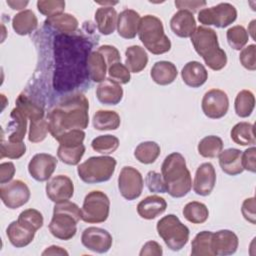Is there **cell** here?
<instances>
[{
	"label": "cell",
	"instance_id": "cell-1",
	"mask_svg": "<svg viewBox=\"0 0 256 256\" xmlns=\"http://www.w3.org/2000/svg\"><path fill=\"white\" fill-rule=\"evenodd\" d=\"M53 47L54 89L67 92L81 85L88 75L87 59L92 48L90 41L80 35L59 33L54 39Z\"/></svg>",
	"mask_w": 256,
	"mask_h": 256
},
{
	"label": "cell",
	"instance_id": "cell-2",
	"mask_svg": "<svg viewBox=\"0 0 256 256\" xmlns=\"http://www.w3.org/2000/svg\"><path fill=\"white\" fill-rule=\"evenodd\" d=\"M88 110L89 102L84 94L75 93L66 96L47 115L50 134L58 140L68 131L86 129L89 123Z\"/></svg>",
	"mask_w": 256,
	"mask_h": 256
},
{
	"label": "cell",
	"instance_id": "cell-3",
	"mask_svg": "<svg viewBox=\"0 0 256 256\" xmlns=\"http://www.w3.org/2000/svg\"><path fill=\"white\" fill-rule=\"evenodd\" d=\"M166 192L174 197L181 198L187 195L192 188V179L186 160L179 152H173L165 157L161 166Z\"/></svg>",
	"mask_w": 256,
	"mask_h": 256
},
{
	"label": "cell",
	"instance_id": "cell-4",
	"mask_svg": "<svg viewBox=\"0 0 256 256\" xmlns=\"http://www.w3.org/2000/svg\"><path fill=\"white\" fill-rule=\"evenodd\" d=\"M190 38L195 51L210 69L218 71L226 66V52L220 48L218 36L214 29L205 26L196 27Z\"/></svg>",
	"mask_w": 256,
	"mask_h": 256
},
{
	"label": "cell",
	"instance_id": "cell-5",
	"mask_svg": "<svg viewBox=\"0 0 256 256\" xmlns=\"http://www.w3.org/2000/svg\"><path fill=\"white\" fill-rule=\"evenodd\" d=\"M82 217V210L73 202L55 203L53 216L49 223L50 233L57 239L70 240L77 232V223Z\"/></svg>",
	"mask_w": 256,
	"mask_h": 256
},
{
	"label": "cell",
	"instance_id": "cell-6",
	"mask_svg": "<svg viewBox=\"0 0 256 256\" xmlns=\"http://www.w3.org/2000/svg\"><path fill=\"white\" fill-rule=\"evenodd\" d=\"M138 36L144 47L152 54H164L171 49V41L164 32L163 23L154 15H145L141 18Z\"/></svg>",
	"mask_w": 256,
	"mask_h": 256
},
{
	"label": "cell",
	"instance_id": "cell-7",
	"mask_svg": "<svg viewBox=\"0 0 256 256\" xmlns=\"http://www.w3.org/2000/svg\"><path fill=\"white\" fill-rule=\"evenodd\" d=\"M117 161L115 158L104 156H92L77 167L79 178L88 184L108 181L114 174Z\"/></svg>",
	"mask_w": 256,
	"mask_h": 256
},
{
	"label": "cell",
	"instance_id": "cell-8",
	"mask_svg": "<svg viewBox=\"0 0 256 256\" xmlns=\"http://www.w3.org/2000/svg\"><path fill=\"white\" fill-rule=\"evenodd\" d=\"M156 229L166 246L173 251L181 250L189 240L188 227L174 214L162 217L157 222Z\"/></svg>",
	"mask_w": 256,
	"mask_h": 256
},
{
	"label": "cell",
	"instance_id": "cell-9",
	"mask_svg": "<svg viewBox=\"0 0 256 256\" xmlns=\"http://www.w3.org/2000/svg\"><path fill=\"white\" fill-rule=\"evenodd\" d=\"M84 139L85 132L80 129L71 130L63 134L57 140L59 142L58 158L67 165H78L85 153Z\"/></svg>",
	"mask_w": 256,
	"mask_h": 256
},
{
	"label": "cell",
	"instance_id": "cell-10",
	"mask_svg": "<svg viewBox=\"0 0 256 256\" xmlns=\"http://www.w3.org/2000/svg\"><path fill=\"white\" fill-rule=\"evenodd\" d=\"M82 217L86 223H102L107 220L110 212L108 196L99 190L89 192L83 201Z\"/></svg>",
	"mask_w": 256,
	"mask_h": 256
},
{
	"label": "cell",
	"instance_id": "cell-11",
	"mask_svg": "<svg viewBox=\"0 0 256 256\" xmlns=\"http://www.w3.org/2000/svg\"><path fill=\"white\" fill-rule=\"evenodd\" d=\"M237 18V10L230 3H219L210 8H203L198 13V20L201 24L217 28H225L232 24Z\"/></svg>",
	"mask_w": 256,
	"mask_h": 256
},
{
	"label": "cell",
	"instance_id": "cell-12",
	"mask_svg": "<svg viewBox=\"0 0 256 256\" xmlns=\"http://www.w3.org/2000/svg\"><path fill=\"white\" fill-rule=\"evenodd\" d=\"M144 182L141 173L132 166H124L118 176V188L123 198L128 201L138 198L143 190Z\"/></svg>",
	"mask_w": 256,
	"mask_h": 256
},
{
	"label": "cell",
	"instance_id": "cell-13",
	"mask_svg": "<svg viewBox=\"0 0 256 256\" xmlns=\"http://www.w3.org/2000/svg\"><path fill=\"white\" fill-rule=\"evenodd\" d=\"M30 189L21 180H14L1 184L0 197L5 206L10 209H17L26 204L30 199Z\"/></svg>",
	"mask_w": 256,
	"mask_h": 256
},
{
	"label": "cell",
	"instance_id": "cell-14",
	"mask_svg": "<svg viewBox=\"0 0 256 256\" xmlns=\"http://www.w3.org/2000/svg\"><path fill=\"white\" fill-rule=\"evenodd\" d=\"M201 108L205 116L208 118H222L226 115L229 109V98L223 90L216 88L210 89L202 98Z\"/></svg>",
	"mask_w": 256,
	"mask_h": 256
},
{
	"label": "cell",
	"instance_id": "cell-15",
	"mask_svg": "<svg viewBox=\"0 0 256 256\" xmlns=\"http://www.w3.org/2000/svg\"><path fill=\"white\" fill-rule=\"evenodd\" d=\"M111 234L99 227H88L83 230L81 235L82 245L96 253H106L112 246Z\"/></svg>",
	"mask_w": 256,
	"mask_h": 256
},
{
	"label": "cell",
	"instance_id": "cell-16",
	"mask_svg": "<svg viewBox=\"0 0 256 256\" xmlns=\"http://www.w3.org/2000/svg\"><path fill=\"white\" fill-rule=\"evenodd\" d=\"M57 166V159L48 153L35 154L28 163V172L33 179L39 182L51 178Z\"/></svg>",
	"mask_w": 256,
	"mask_h": 256
},
{
	"label": "cell",
	"instance_id": "cell-17",
	"mask_svg": "<svg viewBox=\"0 0 256 256\" xmlns=\"http://www.w3.org/2000/svg\"><path fill=\"white\" fill-rule=\"evenodd\" d=\"M46 195L54 203L68 201L74 194V184L66 175L52 177L46 184Z\"/></svg>",
	"mask_w": 256,
	"mask_h": 256
},
{
	"label": "cell",
	"instance_id": "cell-18",
	"mask_svg": "<svg viewBox=\"0 0 256 256\" xmlns=\"http://www.w3.org/2000/svg\"><path fill=\"white\" fill-rule=\"evenodd\" d=\"M238 244V236L231 230L223 229L212 234L211 249L214 256L232 255L237 251Z\"/></svg>",
	"mask_w": 256,
	"mask_h": 256
},
{
	"label": "cell",
	"instance_id": "cell-19",
	"mask_svg": "<svg viewBox=\"0 0 256 256\" xmlns=\"http://www.w3.org/2000/svg\"><path fill=\"white\" fill-rule=\"evenodd\" d=\"M216 184V171L214 166L209 163H202L196 170L193 190L197 195L208 196Z\"/></svg>",
	"mask_w": 256,
	"mask_h": 256
},
{
	"label": "cell",
	"instance_id": "cell-20",
	"mask_svg": "<svg viewBox=\"0 0 256 256\" xmlns=\"http://www.w3.org/2000/svg\"><path fill=\"white\" fill-rule=\"evenodd\" d=\"M140 15L133 9H125L118 14L117 32L124 39H133L138 34Z\"/></svg>",
	"mask_w": 256,
	"mask_h": 256
},
{
	"label": "cell",
	"instance_id": "cell-21",
	"mask_svg": "<svg viewBox=\"0 0 256 256\" xmlns=\"http://www.w3.org/2000/svg\"><path fill=\"white\" fill-rule=\"evenodd\" d=\"M98 101L105 105H117L123 98V89L116 81L105 78L96 89Z\"/></svg>",
	"mask_w": 256,
	"mask_h": 256
},
{
	"label": "cell",
	"instance_id": "cell-22",
	"mask_svg": "<svg viewBox=\"0 0 256 256\" xmlns=\"http://www.w3.org/2000/svg\"><path fill=\"white\" fill-rule=\"evenodd\" d=\"M171 30L181 38L191 37L196 29V21L193 14L187 10H179L170 20Z\"/></svg>",
	"mask_w": 256,
	"mask_h": 256
},
{
	"label": "cell",
	"instance_id": "cell-23",
	"mask_svg": "<svg viewBox=\"0 0 256 256\" xmlns=\"http://www.w3.org/2000/svg\"><path fill=\"white\" fill-rule=\"evenodd\" d=\"M167 208V202L163 197L150 195L141 200L137 205V213L146 220H152L163 214Z\"/></svg>",
	"mask_w": 256,
	"mask_h": 256
},
{
	"label": "cell",
	"instance_id": "cell-24",
	"mask_svg": "<svg viewBox=\"0 0 256 256\" xmlns=\"http://www.w3.org/2000/svg\"><path fill=\"white\" fill-rule=\"evenodd\" d=\"M183 82L192 88L202 86L208 79V72L203 64L198 61H190L181 70Z\"/></svg>",
	"mask_w": 256,
	"mask_h": 256
},
{
	"label": "cell",
	"instance_id": "cell-25",
	"mask_svg": "<svg viewBox=\"0 0 256 256\" xmlns=\"http://www.w3.org/2000/svg\"><path fill=\"white\" fill-rule=\"evenodd\" d=\"M36 231L21 224L18 220L9 224L6 230V235L10 243L16 248H22L29 245L35 236Z\"/></svg>",
	"mask_w": 256,
	"mask_h": 256
},
{
	"label": "cell",
	"instance_id": "cell-26",
	"mask_svg": "<svg viewBox=\"0 0 256 256\" xmlns=\"http://www.w3.org/2000/svg\"><path fill=\"white\" fill-rule=\"evenodd\" d=\"M241 155L242 151L236 148H228L221 151L218 157L222 171L231 176L241 174L244 171L241 162Z\"/></svg>",
	"mask_w": 256,
	"mask_h": 256
},
{
	"label": "cell",
	"instance_id": "cell-27",
	"mask_svg": "<svg viewBox=\"0 0 256 256\" xmlns=\"http://www.w3.org/2000/svg\"><path fill=\"white\" fill-rule=\"evenodd\" d=\"M95 22L98 31L103 35H110L117 26V12L113 6H102L95 12Z\"/></svg>",
	"mask_w": 256,
	"mask_h": 256
},
{
	"label": "cell",
	"instance_id": "cell-28",
	"mask_svg": "<svg viewBox=\"0 0 256 256\" xmlns=\"http://www.w3.org/2000/svg\"><path fill=\"white\" fill-rule=\"evenodd\" d=\"M178 71L176 66L170 61H158L156 62L150 71L152 80L158 85H169L176 79Z\"/></svg>",
	"mask_w": 256,
	"mask_h": 256
},
{
	"label": "cell",
	"instance_id": "cell-29",
	"mask_svg": "<svg viewBox=\"0 0 256 256\" xmlns=\"http://www.w3.org/2000/svg\"><path fill=\"white\" fill-rule=\"evenodd\" d=\"M38 19L30 9H25L17 13L12 19V27L18 35H28L36 30Z\"/></svg>",
	"mask_w": 256,
	"mask_h": 256
},
{
	"label": "cell",
	"instance_id": "cell-30",
	"mask_svg": "<svg viewBox=\"0 0 256 256\" xmlns=\"http://www.w3.org/2000/svg\"><path fill=\"white\" fill-rule=\"evenodd\" d=\"M125 66L132 73L141 72L148 63V55L145 49L139 45L129 46L125 51Z\"/></svg>",
	"mask_w": 256,
	"mask_h": 256
},
{
	"label": "cell",
	"instance_id": "cell-31",
	"mask_svg": "<svg viewBox=\"0 0 256 256\" xmlns=\"http://www.w3.org/2000/svg\"><path fill=\"white\" fill-rule=\"evenodd\" d=\"M45 25L61 34H73L78 28V20L71 14L61 13L45 20Z\"/></svg>",
	"mask_w": 256,
	"mask_h": 256
},
{
	"label": "cell",
	"instance_id": "cell-32",
	"mask_svg": "<svg viewBox=\"0 0 256 256\" xmlns=\"http://www.w3.org/2000/svg\"><path fill=\"white\" fill-rule=\"evenodd\" d=\"M107 63L98 51H92L87 59L88 76L94 82H102L107 73Z\"/></svg>",
	"mask_w": 256,
	"mask_h": 256
},
{
	"label": "cell",
	"instance_id": "cell-33",
	"mask_svg": "<svg viewBox=\"0 0 256 256\" xmlns=\"http://www.w3.org/2000/svg\"><path fill=\"white\" fill-rule=\"evenodd\" d=\"M12 121L8 124V128L11 129V133L8 136V141L10 142H22L27 128V117L15 107L10 114Z\"/></svg>",
	"mask_w": 256,
	"mask_h": 256
},
{
	"label": "cell",
	"instance_id": "cell-34",
	"mask_svg": "<svg viewBox=\"0 0 256 256\" xmlns=\"http://www.w3.org/2000/svg\"><path fill=\"white\" fill-rule=\"evenodd\" d=\"M93 126L96 130H116L120 126V116L112 110H98L92 119Z\"/></svg>",
	"mask_w": 256,
	"mask_h": 256
},
{
	"label": "cell",
	"instance_id": "cell-35",
	"mask_svg": "<svg viewBox=\"0 0 256 256\" xmlns=\"http://www.w3.org/2000/svg\"><path fill=\"white\" fill-rule=\"evenodd\" d=\"M231 139L238 145H254L256 142L254 125L248 122H239L233 126L230 132Z\"/></svg>",
	"mask_w": 256,
	"mask_h": 256
},
{
	"label": "cell",
	"instance_id": "cell-36",
	"mask_svg": "<svg viewBox=\"0 0 256 256\" xmlns=\"http://www.w3.org/2000/svg\"><path fill=\"white\" fill-rule=\"evenodd\" d=\"M160 152L159 144L154 141H145L135 148L134 157L142 164H151L156 161Z\"/></svg>",
	"mask_w": 256,
	"mask_h": 256
},
{
	"label": "cell",
	"instance_id": "cell-37",
	"mask_svg": "<svg viewBox=\"0 0 256 256\" xmlns=\"http://www.w3.org/2000/svg\"><path fill=\"white\" fill-rule=\"evenodd\" d=\"M16 107L28 118L30 121H36L44 118V109L34 103L26 94L21 93L16 99Z\"/></svg>",
	"mask_w": 256,
	"mask_h": 256
},
{
	"label": "cell",
	"instance_id": "cell-38",
	"mask_svg": "<svg viewBox=\"0 0 256 256\" xmlns=\"http://www.w3.org/2000/svg\"><path fill=\"white\" fill-rule=\"evenodd\" d=\"M183 216L193 224H202L209 217V211L204 203L198 201L188 202L183 208Z\"/></svg>",
	"mask_w": 256,
	"mask_h": 256
},
{
	"label": "cell",
	"instance_id": "cell-39",
	"mask_svg": "<svg viewBox=\"0 0 256 256\" xmlns=\"http://www.w3.org/2000/svg\"><path fill=\"white\" fill-rule=\"evenodd\" d=\"M255 107V97L254 94L250 90H241L238 92L235 102L234 108L236 114L241 118H246L251 115Z\"/></svg>",
	"mask_w": 256,
	"mask_h": 256
},
{
	"label": "cell",
	"instance_id": "cell-40",
	"mask_svg": "<svg viewBox=\"0 0 256 256\" xmlns=\"http://www.w3.org/2000/svg\"><path fill=\"white\" fill-rule=\"evenodd\" d=\"M197 149L202 157L215 158L223 149V141L219 136L209 135L200 140Z\"/></svg>",
	"mask_w": 256,
	"mask_h": 256
},
{
	"label": "cell",
	"instance_id": "cell-41",
	"mask_svg": "<svg viewBox=\"0 0 256 256\" xmlns=\"http://www.w3.org/2000/svg\"><path fill=\"white\" fill-rule=\"evenodd\" d=\"M212 234L211 231H201L194 237L191 243L192 256H214L211 249Z\"/></svg>",
	"mask_w": 256,
	"mask_h": 256
},
{
	"label": "cell",
	"instance_id": "cell-42",
	"mask_svg": "<svg viewBox=\"0 0 256 256\" xmlns=\"http://www.w3.org/2000/svg\"><path fill=\"white\" fill-rule=\"evenodd\" d=\"M91 147L94 151L103 154L108 155L117 150L119 147V139L114 135H100L94 138L91 142Z\"/></svg>",
	"mask_w": 256,
	"mask_h": 256
},
{
	"label": "cell",
	"instance_id": "cell-43",
	"mask_svg": "<svg viewBox=\"0 0 256 256\" xmlns=\"http://www.w3.org/2000/svg\"><path fill=\"white\" fill-rule=\"evenodd\" d=\"M226 38L231 48L234 50H242L248 42L249 34L243 26L236 25L227 30Z\"/></svg>",
	"mask_w": 256,
	"mask_h": 256
},
{
	"label": "cell",
	"instance_id": "cell-44",
	"mask_svg": "<svg viewBox=\"0 0 256 256\" xmlns=\"http://www.w3.org/2000/svg\"><path fill=\"white\" fill-rule=\"evenodd\" d=\"M26 152V145L22 142H10L5 141L4 137L1 138V150H0V159L9 158V159H19Z\"/></svg>",
	"mask_w": 256,
	"mask_h": 256
},
{
	"label": "cell",
	"instance_id": "cell-45",
	"mask_svg": "<svg viewBox=\"0 0 256 256\" xmlns=\"http://www.w3.org/2000/svg\"><path fill=\"white\" fill-rule=\"evenodd\" d=\"M21 224L27 226L28 228L37 231L39 230L44 223V218L43 215L40 211L36 209H26L22 211L17 219Z\"/></svg>",
	"mask_w": 256,
	"mask_h": 256
},
{
	"label": "cell",
	"instance_id": "cell-46",
	"mask_svg": "<svg viewBox=\"0 0 256 256\" xmlns=\"http://www.w3.org/2000/svg\"><path fill=\"white\" fill-rule=\"evenodd\" d=\"M48 131V121L44 118L36 121H31L29 126L28 139L32 143L41 142L46 138Z\"/></svg>",
	"mask_w": 256,
	"mask_h": 256
},
{
	"label": "cell",
	"instance_id": "cell-47",
	"mask_svg": "<svg viewBox=\"0 0 256 256\" xmlns=\"http://www.w3.org/2000/svg\"><path fill=\"white\" fill-rule=\"evenodd\" d=\"M37 9L41 14H43L47 17H52V16L63 13V11L65 9V1L39 0V1H37Z\"/></svg>",
	"mask_w": 256,
	"mask_h": 256
},
{
	"label": "cell",
	"instance_id": "cell-48",
	"mask_svg": "<svg viewBox=\"0 0 256 256\" xmlns=\"http://www.w3.org/2000/svg\"><path fill=\"white\" fill-rule=\"evenodd\" d=\"M107 72H108L109 78L116 81L120 85L121 84H127L131 79L129 69L124 64H122L121 62L115 63V64L111 65L110 67H108Z\"/></svg>",
	"mask_w": 256,
	"mask_h": 256
},
{
	"label": "cell",
	"instance_id": "cell-49",
	"mask_svg": "<svg viewBox=\"0 0 256 256\" xmlns=\"http://www.w3.org/2000/svg\"><path fill=\"white\" fill-rule=\"evenodd\" d=\"M240 63L244 68L250 71L256 70V45L250 44L243 48L239 55Z\"/></svg>",
	"mask_w": 256,
	"mask_h": 256
},
{
	"label": "cell",
	"instance_id": "cell-50",
	"mask_svg": "<svg viewBox=\"0 0 256 256\" xmlns=\"http://www.w3.org/2000/svg\"><path fill=\"white\" fill-rule=\"evenodd\" d=\"M145 183L150 192L166 193V186L163 177L156 171H149L145 178Z\"/></svg>",
	"mask_w": 256,
	"mask_h": 256
},
{
	"label": "cell",
	"instance_id": "cell-51",
	"mask_svg": "<svg viewBox=\"0 0 256 256\" xmlns=\"http://www.w3.org/2000/svg\"><path fill=\"white\" fill-rule=\"evenodd\" d=\"M97 51L99 53L102 54V56L104 57L106 63H107V66L110 67L111 65L115 64V63H118V62H121V56H120V53L118 51V49L114 46H111V45H102L100 46Z\"/></svg>",
	"mask_w": 256,
	"mask_h": 256
},
{
	"label": "cell",
	"instance_id": "cell-52",
	"mask_svg": "<svg viewBox=\"0 0 256 256\" xmlns=\"http://www.w3.org/2000/svg\"><path fill=\"white\" fill-rule=\"evenodd\" d=\"M255 154H256V148L254 146H252V147L246 149L244 152H242L241 162H242V167L244 170L250 171L252 173L256 172Z\"/></svg>",
	"mask_w": 256,
	"mask_h": 256
},
{
	"label": "cell",
	"instance_id": "cell-53",
	"mask_svg": "<svg viewBox=\"0 0 256 256\" xmlns=\"http://www.w3.org/2000/svg\"><path fill=\"white\" fill-rule=\"evenodd\" d=\"M241 212L245 220L250 222L251 224L256 223V213H255V198L250 197L243 201Z\"/></svg>",
	"mask_w": 256,
	"mask_h": 256
},
{
	"label": "cell",
	"instance_id": "cell-54",
	"mask_svg": "<svg viewBox=\"0 0 256 256\" xmlns=\"http://www.w3.org/2000/svg\"><path fill=\"white\" fill-rule=\"evenodd\" d=\"M163 254L162 247L156 241L146 242L139 253L140 256H161Z\"/></svg>",
	"mask_w": 256,
	"mask_h": 256
},
{
	"label": "cell",
	"instance_id": "cell-55",
	"mask_svg": "<svg viewBox=\"0 0 256 256\" xmlns=\"http://www.w3.org/2000/svg\"><path fill=\"white\" fill-rule=\"evenodd\" d=\"M174 3H175V6L179 10H187V11L191 12L192 14L194 12H197L198 9H200L206 5V1H191V0L190 1L176 0Z\"/></svg>",
	"mask_w": 256,
	"mask_h": 256
},
{
	"label": "cell",
	"instance_id": "cell-56",
	"mask_svg": "<svg viewBox=\"0 0 256 256\" xmlns=\"http://www.w3.org/2000/svg\"><path fill=\"white\" fill-rule=\"evenodd\" d=\"M15 174V166L12 162H3L0 164V183L10 182Z\"/></svg>",
	"mask_w": 256,
	"mask_h": 256
},
{
	"label": "cell",
	"instance_id": "cell-57",
	"mask_svg": "<svg viewBox=\"0 0 256 256\" xmlns=\"http://www.w3.org/2000/svg\"><path fill=\"white\" fill-rule=\"evenodd\" d=\"M42 255L45 256V255H68V252L60 247V246H56V245H52L48 248H46L43 252H42Z\"/></svg>",
	"mask_w": 256,
	"mask_h": 256
},
{
	"label": "cell",
	"instance_id": "cell-58",
	"mask_svg": "<svg viewBox=\"0 0 256 256\" xmlns=\"http://www.w3.org/2000/svg\"><path fill=\"white\" fill-rule=\"evenodd\" d=\"M13 10H21L28 5V1H6Z\"/></svg>",
	"mask_w": 256,
	"mask_h": 256
},
{
	"label": "cell",
	"instance_id": "cell-59",
	"mask_svg": "<svg viewBox=\"0 0 256 256\" xmlns=\"http://www.w3.org/2000/svg\"><path fill=\"white\" fill-rule=\"evenodd\" d=\"M255 20H252L251 21V23H250V27H251V30H249L248 32H250V34H251V36H252V38L253 39H255V37H254V25H255Z\"/></svg>",
	"mask_w": 256,
	"mask_h": 256
},
{
	"label": "cell",
	"instance_id": "cell-60",
	"mask_svg": "<svg viewBox=\"0 0 256 256\" xmlns=\"http://www.w3.org/2000/svg\"><path fill=\"white\" fill-rule=\"evenodd\" d=\"M117 2H114V3H112V2H108V4H111V5H113V4H116ZM99 4H102V5H105V4H107V3H105V2H99Z\"/></svg>",
	"mask_w": 256,
	"mask_h": 256
}]
</instances>
